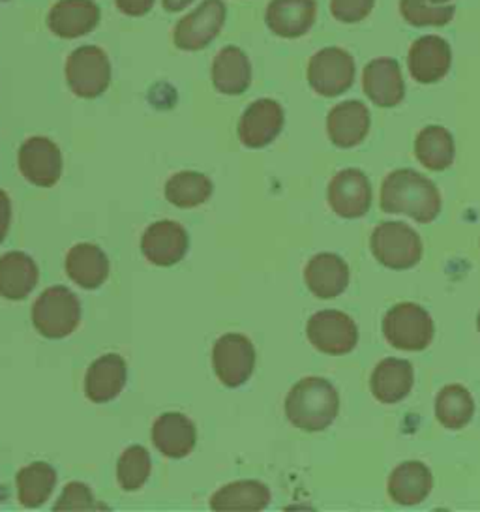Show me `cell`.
Listing matches in <instances>:
<instances>
[{
    "label": "cell",
    "mask_w": 480,
    "mask_h": 512,
    "mask_svg": "<svg viewBox=\"0 0 480 512\" xmlns=\"http://www.w3.org/2000/svg\"><path fill=\"white\" fill-rule=\"evenodd\" d=\"M381 209L430 224L441 212V196L428 177L413 169H396L381 184Z\"/></svg>",
    "instance_id": "6da1fadb"
},
{
    "label": "cell",
    "mask_w": 480,
    "mask_h": 512,
    "mask_svg": "<svg viewBox=\"0 0 480 512\" xmlns=\"http://www.w3.org/2000/svg\"><path fill=\"white\" fill-rule=\"evenodd\" d=\"M285 417L304 432H323L336 421L340 396L323 377H304L285 398Z\"/></svg>",
    "instance_id": "7a4b0ae2"
},
{
    "label": "cell",
    "mask_w": 480,
    "mask_h": 512,
    "mask_svg": "<svg viewBox=\"0 0 480 512\" xmlns=\"http://www.w3.org/2000/svg\"><path fill=\"white\" fill-rule=\"evenodd\" d=\"M79 321L81 304L68 287H49L32 304V325L49 340L70 336L79 327Z\"/></svg>",
    "instance_id": "3957f363"
},
{
    "label": "cell",
    "mask_w": 480,
    "mask_h": 512,
    "mask_svg": "<svg viewBox=\"0 0 480 512\" xmlns=\"http://www.w3.org/2000/svg\"><path fill=\"white\" fill-rule=\"evenodd\" d=\"M64 76L77 98L94 100L109 89L113 70L102 47L81 46L68 55Z\"/></svg>",
    "instance_id": "277c9868"
},
{
    "label": "cell",
    "mask_w": 480,
    "mask_h": 512,
    "mask_svg": "<svg viewBox=\"0 0 480 512\" xmlns=\"http://www.w3.org/2000/svg\"><path fill=\"white\" fill-rule=\"evenodd\" d=\"M432 316L413 302H402L390 308L383 319V334L390 346L402 351H422L434 340Z\"/></svg>",
    "instance_id": "5b68a950"
},
{
    "label": "cell",
    "mask_w": 480,
    "mask_h": 512,
    "mask_svg": "<svg viewBox=\"0 0 480 512\" xmlns=\"http://www.w3.org/2000/svg\"><path fill=\"white\" fill-rule=\"evenodd\" d=\"M375 259L390 271L411 269L422 259L419 233L402 222H383L370 239Z\"/></svg>",
    "instance_id": "8992f818"
},
{
    "label": "cell",
    "mask_w": 480,
    "mask_h": 512,
    "mask_svg": "<svg viewBox=\"0 0 480 512\" xmlns=\"http://www.w3.org/2000/svg\"><path fill=\"white\" fill-rule=\"evenodd\" d=\"M225 19L224 0H203L188 16L180 17L173 29V44L186 53L201 51L220 36Z\"/></svg>",
    "instance_id": "52a82bcc"
},
{
    "label": "cell",
    "mask_w": 480,
    "mask_h": 512,
    "mask_svg": "<svg viewBox=\"0 0 480 512\" xmlns=\"http://www.w3.org/2000/svg\"><path fill=\"white\" fill-rule=\"evenodd\" d=\"M355 61L340 47H325L308 62V83L312 91L325 98L340 96L355 81Z\"/></svg>",
    "instance_id": "ba28073f"
},
{
    "label": "cell",
    "mask_w": 480,
    "mask_h": 512,
    "mask_svg": "<svg viewBox=\"0 0 480 512\" xmlns=\"http://www.w3.org/2000/svg\"><path fill=\"white\" fill-rule=\"evenodd\" d=\"M212 368L227 389L242 387L254 374V344L237 332L224 334L212 349Z\"/></svg>",
    "instance_id": "9c48e42d"
},
{
    "label": "cell",
    "mask_w": 480,
    "mask_h": 512,
    "mask_svg": "<svg viewBox=\"0 0 480 512\" xmlns=\"http://www.w3.org/2000/svg\"><path fill=\"white\" fill-rule=\"evenodd\" d=\"M306 336L310 344L327 355H347L359 344V329L340 310H321L308 319Z\"/></svg>",
    "instance_id": "30bf717a"
},
{
    "label": "cell",
    "mask_w": 480,
    "mask_h": 512,
    "mask_svg": "<svg viewBox=\"0 0 480 512\" xmlns=\"http://www.w3.org/2000/svg\"><path fill=\"white\" fill-rule=\"evenodd\" d=\"M21 175L34 186L51 188L62 175V152L59 145L42 136L29 137L17 154Z\"/></svg>",
    "instance_id": "8fae6325"
},
{
    "label": "cell",
    "mask_w": 480,
    "mask_h": 512,
    "mask_svg": "<svg viewBox=\"0 0 480 512\" xmlns=\"http://www.w3.org/2000/svg\"><path fill=\"white\" fill-rule=\"evenodd\" d=\"M284 124V107L272 98H259L242 113L237 134L244 147L263 149L282 134Z\"/></svg>",
    "instance_id": "7c38bea8"
},
{
    "label": "cell",
    "mask_w": 480,
    "mask_h": 512,
    "mask_svg": "<svg viewBox=\"0 0 480 512\" xmlns=\"http://www.w3.org/2000/svg\"><path fill=\"white\" fill-rule=\"evenodd\" d=\"M327 199L338 216L360 218L372 207V184L360 169H344L332 177Z\"/></svg>",
    "instance_id": "4fadbf2b"
},
{
    "label": "cell",
    "mask_w": 480,
    "mask_h": 512,
    "mask_svg": "<svg viewBox=\"0 0 480 512\" xmlns=\"http://www.w3.org/2000/svg\"><path fill=\"white\" fill-rule=\"evenodd\" d=\"M102 10L94 0H57L47 14V29L62 40L87 36L100 25Z\"/></svg>",
    "instance_id": "5bb4252c"
},
{
    "label": "cell",
    "mask_w": 480,
    "mask_h": 512,
    "mask_svg": "<svg viewBox=\"0 0 480 512\" xmlns=\"http://www.w3.org/2000/svg\"><path fill=\"white\" fill-rule=\"evenodd\" d=\"M190 248V237L186 229L171 222L162 220L147 227L141 239V252L156 267H173L180 263Z\"/></svg>",
    "instance_id": "9a60e30c"
},
{
    "label": "cell",
    "mask_w": 480,
    "mask_h": 512,
    "mask_svg": "<svg viewBox=\"0 0 480 512\" xmlns=\"http://www.w3.org/2000/svg\"><path fill=\"white\" fill-rule=\"evenodd\" d=\"M364 94L377 107H396L405 98V83L398 61L381 57L368 62L362 72Z\"/></svg>",
    "instance_id": "2e32d148"
},
{
    "label": "cell",
    "mask_w": 480,
    "mask_h": 512,
    "mask_svg": "<svg viewBox=\"0 0 480 512\" xmlns=\"http://www.w3.org/2000/svg\"><path fill=\"white\" fill-rule=\"evenodd\" d=\"M315 17V0H270L265 12V23L278 38L295 40L312 31Z\"/></svg>",
    "instance_id": "e0dca14e"
},
{
    "label": "cell",
    "mask_w": 480,
    "mask_h": 512,
    "mask_svg": "<svg viewBox=\"0 0 480 512\" xmlns=\"http://www.w3.org/2000/svg\"><path fill=\"white\" fill-rule=\"evenodd\" d=\"M452 64L450 46L439 36H422L413 42L407 57L409 74L415 81L430 85L449 74Z\"/></svg>",
    "instance_id": "ac0fdd59"
},
{
    "label": "cell",
    "mask_w": 480,
    "mask_h": 512,
    "mask_svg": "<svg viewBox=\"0 0 480 512\" xmlns=\"http://www.w3.org/2000/svg\"><path fill=\"white\" fill-rule=\"evenodd\" d=\"M370 111L359 100H347L330 109L327 134L338 149H353L370 132Z\"/></svg>",
    "instance_id": "d6986e66"
},
{
    "label": "cell",
    "mask_w": 480,
    "mask_h": 512,
    "mask_svg": "<svg viewBox=\"0 0 480 512\" xmlns=\"http://www.w3.org/2000/svg\"><path fill=\"white\" fill-rule=\"evenodd\" d=\"M210 79L220 94L240 96L252 85V62L240 47H222L212 61Z\"/></svg>",
    "instance_id": "ffe728a7"
},
{
    "label": "cell",
    "mask_w": 480,
    "mask_h": 512,
    "mask_svg": "<svg viewBox=\"0 0 480 512\" xmlns=\"http://www.w3.org/2000/svg\"><path fill=\"white\" fill-rule=\"evenodd\" d=\"M128 379L126 361L117 353H107L92 362L85 376V396L92 404H107L119 396Z\"/></svg>",
    "instance_id": "44dd1931"
},
{
    "label": "cell",
    "mask_w": 480,
    "mask_h": 512,
    "mask_svg": "<svg viewBox=\"0 0 480 512\" xmlns=\"http://www.w3.org/2000/svg\"><path fill=\"white\" fill-rule=\"evenodd\" d=\"M152 443L167 458H186L197 443L194 422L182 413H164L152 424Z\"/></svg>",
    "instance_id": "7402d4cb"
},
{
    "label": "cell",
    "mask_w": 480,
    "mask_h": 512,
    "mask_svg": "<svg viewBox=\"0 0 480 512\" xmlns=\"http://www.w3.org/2000/svg\"><path fill=\"white\" fill-rule=\"evenodd\" d=\"M304 282L317 299H336L349 284V267L336 254H317L304 269Z\"/></svg>",
    "instance_id": "603a6c76"
},
{
    "label": "cell",
    "mask_w": 480,
    "mask_h": 512,
    "mask_svg": "<svg viewBox=\"0 0 480 512\" xmlns=\"http://www.w3.org/2000/svg\"><path fill=\"white\" fill-rule=\"evenodd\" d=\"M434 488V475L422 462H404L390 473L387 490L394 503L402 507L420 505Z\"/></svg>",
    "instance_id": "cb8c5ba5"
},
{
    "label": "cell",
    "mask_w": 480,
    "mask_h": 512,
    "mask_svg": "<svg viewBox=\"0 0 480 512\" xmlns=\"http://www.w3.org/2000/svg\"><path fill=\"white\" fill-rule=\"evenodd\" d=\"M415 372L411 362L404 359H383L375 366L370 389L381 404H398L413 389Z\"/></svg>",
    "instance_id": "d4e9b609"
},
{
    "label": "cell",
    "mask_w": 480,
    "mask_h": 512,
    "mask_svg": "<svg viewBox=\"0 0 480 512\" xmlns=\"http://www.w3.org/2000/svg\"><path fill=\"white\" fill-rule=\"evenodd\" d=\"M40 271L25 252H8L0 256V297L8 301L27 299L38 286Z\"/></svg>",
    "instance_id": "484cf974"
},
{
    "label": "cell",
    "mask_w": 480,
    "mask_h": 512,
    "mask_svg": "<svg viewBox=\"0 0 480 512\" xmlns=\"http://www.w3.org/2000/svg\"><path fill=\"white\" fill-rule=\"evenodd\" d=\"M66 274L83 289H98L109 276V259L94 244H75L66 256Z\"/></svg>",
    "instance_id": "4316f807"
},
{
    "label": "cell",
    "mask_w": 480,
    "mask_h": 512,
    "mask_svg": "<svg viewBox=\"0 0 480 512\" xmlns=\"http://www.w3.org/2000/svg\"><path fill=\"white\" fill-rule=\"evenodd\" d=\"M270 490L259 481L227 484L210 497L212 511H263L270 503Z\"/></svg>",
    "instance_id": "83f0119b"
},
{
    "label": "cell",
    "mask_w": 480,
    "mask_h": 512,
    "mask_svg": "<svg viewBox=\"0 0 480 512\" xmlns=\"http://www.w3.org/2000/svg\"><path fill=\"white\" fill-rule=\"evenodd\" d=\"M15 484L19 503L27 509H38L53 494L57 486V471L47 462H34L17 473Z\"/></svg>",
    "instance_id": "f1b7e54d"
},
{
    "label": "cell",
    "mask_w": 480,
    "mask_h": 512,
    "mask_svg": "<svg viewBox=\"0 0 480 512\" xmlns=\"http://www.w3.org/2000/svg\"><path fill=\"white\" fill-rule=\"evenodd\" d=\"M454 139L443 126H426L415 139V156L430 171H445L454 162Z\"/></svg>",
    "instance_id": "f546056e"
},
{
    "label": "cell",
    "mask_w": 480,
    "mask_h": 512,
    "mask_svg": "<svg viewBox=\"0 0 480 512\" xmlns=\"http://www.w3.org/2000/svg\"><path fill=\"white\" fill-rule=\"evenodd\" d=\"M212 181L197 171H180L165 182V199L179 209H194L209 201Z\"/></svg>",
    "instance_id": "4dcf8cb0"
},
{
    "label": "cell",
    "mask_w": 480,
    "mask_h": 512,
    "mask_svg": "<svg viewBox=\"0 0 480 512\" xmlns=\"http://www.w3.org/2000/svg\"><path fill=\"white\" fill-rule=\"evenodd\" d=\"M475 415V400L462 385H447L435 398V417L445 428L460 430Z\"/></svg>",
    "instance_id": "1f68e13d"
},
{
    "label": "cell",
    "mask_w": 480,
    "mask_h": 512,
    "mask_svg": "<svg viewBox=\"0 0 480 512\" xmlns=\"http://www.w3.org/2000/svg\"><path fill=\"white\" fill-rule=\"evenodd\" d=\"M152 460L145 447L132 445L120 454L117 462V481L124 492H135L149 481Z\"/></svg>",
    "instance_id": "d6a6232c"
},
{
    "label": "cell",
    "mask_w": 480,
    "mask_h": 512,
    "mask_svg": "<svg viewBox=\"0 0 480 512\" xmlns=\"http://www.w3.org/2000/svg\"><path fill=\"white\" fill-rule=\"evenodd\" d=\"M454 4L430 6L426 0H400V14L413 27H445L454 17Z\"/></svg>",
    "instance_id": "836d02e7"
},
{
    "label": "cell",
    "mask_w": 480,
    "mask_h": 512,
    "mask_svg": "<svg viewBox=\"0 0 480 512\" xmlns=\"http://www.w3.org/2000/svg\"><path fill=\"white\" fill-rule=\"evenodd\" d=\"M96 507H98V503L87 484L70 482L62 490L59 501L53 505V511H92Z\"/></svg>",
    "instance_id": "e575fe53"
},
{
    "label": "cell",
    "mask_w": 480,
    "mask_h": 512,
    "mask_svg": "<svg viewBox=\"0 0 480 512\" xmlns=\"http://www.w3.org/2000/svg\"><path fill=\"white\" fill-rule=\"evenodd\" d=\"M375 0H330V14L340 23H359L372 14Z\"/></svg>",
    "instance_id": "d590c367"
},
{
    "label": "cell",
    "mask_w": 480,
    "mask_h": 512,
    "mask_svg": "<svg viewBox=\"0 0 480 512\" xmlns=\"http://www.w3.org/2000/svg\"><path fill=\"white\" fill-rule=\"evenodd\" d=\"M120 14L128 17H143L154 8L156 0H115Z\"/></svg>",
    "instance_id": "8d00e7d4"
},
{
    "label": "cell",
    "mask_w": 480,
    "mask_h": 512,
    "mask_svg": "<svg viewBox=\"0 0 480 512\" xmlns=\"http://www.w3.org/2000/svg\"><path fill=\"white\" fill-rule=\"evenodd\" d=\"M10 222H12V201L4 190H0V244L4 242L10 231Z\"/></svg>",
    "instance_id": "74e56055"
},
{
    "label": "cell",
    "mask_w": 480,
    "mask_h": 512,
    "mask_svg": "<svg viewBox=\"0 0 480 512\" xmlns=\"http://www.w3.org/2000/svg\"><path fill=\"white\" fill-rule=\"evenodd\" d=\"M194 0H162V6H164L165 12L169 14H177L182 12L184 8H188Z\"/></svg>",
    "instance_id": "f35d334b"
},
{
    "label": "cell",
    "mask_w": 480,
    "mask_h": 512,
    "mask_svg": "<svg viewBox=\"0 0 480 512\" xmlns=\"http://www.w3.org/2000/svg\"><path fill=\"white\" fill-rule=\"evenodd\" d=\"M434 4H445V2H450V0H432Z\"/></svg>",
    "instance_id": "ab89813d"
},
{
    "label": "cell",
    "mask_w": 480,
    "mask_h": 512,
    "mask_svg": "<svg viewBox=\"0 0 480 512\" xmlns=\"http://www.w3.org/2000/svg\"><path fill=\"white\" fill-rule=\"evenodd\" d=\"M477 329H479V332H480V312H479V317H477Z\"/></svg>",
    "instance_id": "60d3db41"
}]
</instances>
